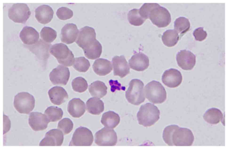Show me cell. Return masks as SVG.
<instances>
[{"mask_svg": "<svg viewBox=\"0 0 228 149\" xmlns=\"http://www.w3.org/2000/svg\"><path fill=\"white\" fill-rule=\"evenodd\" d=\"M109 83L111 86V91L114 92L116 90H122L124 91L125 87H124L122 86L121 84L119 83L117 80H110Z\"/></svg>", "mask_w": 228, "mask_h": 149, "instance_id": "cell-40", "label": "cell"}, {"mask_svg": "<svg viewBox=\"0 0 228 149\" xmlns=\"http://www.w3.org/2000/svg\"><path fill=\"white\" fill-rule=\"evenodd\" d=\"M127 15L128 22L134 26L141 25L146 20L140 15L138 9L134 8L130 10Z\"/></svg>", "mask_w": 228, "mask_h": 149, "instance_id": "cell-33", "label": "cell"}, {"mask_svg": "<svg viewBox=\"0 0 228 149\" xmlns=\"http://www.w3.org/2000/svg\"><path fill=\"white\" fill-rule=\"evenodd\" d=\"M48 94L51 102L56 105H60L68 98V95L63 87L56 86L49 89Z\"/></svg>", "mask_w": 228, "mask_h": 149, "instance_id": "cell-22", "label": "cell"}, {"mask_svg": "<svg viewBox=\"0 0 228 149\" xmlns=\"http://www.w3.org/2000/svg\"><path fill=\"white\" fill-rule=\"evenodd\" d=\"M182 80V77L180 71L174 68L165 70L162 77V82L166 86L171 88L178 87Z\"/></svg>", "mask_w": 228, "mask_h": 149, "instance_id": "cell-15", "label": "cell"}, {"mask_svg": "<svg viewBox=\"0 0 228 149\" xmlns=\"http://www.w3.org/2000/svg\"><path fill=\"white\" fill-rule=\"evenodd\" d=\"M73 124L69 118H64L59 122L57 128L62 131L64 135L69 133L72 130Z\"/></svg>", "mask_w": 228, "mask_h": 149, "instance_id": "cell-37", "label": "cell"}, {"mask_svg": "<svg viewBox=\"0 0 228 149\" xmlns=\"http://www.w3.org/2000/svg\"><path fill=\"white\" fill-rule=\"evenodd\" d=\"M70 76L68 68L61 65L53 69L49 75L50 80L54 85H66Z\"/></svg>", "mask_w": 228, "mask_h": 149, "instance_id": "cell-13", "label": "cell"}, {"mask_svg": "<svg viewBox=\"0 0 228 149\" xmlns=\"http://www.w3.org/2000/svg\"><path fill=\"white\" fill-rule=\"evenodd\" d=\"M83 50L87 58L95 59L100 57L102 51V47L100 43L96 39L92 44Z\"/></svg>", "mask_w": 228, "mask_h": 149, "instance_id": "cell-29", "label": "cell"}, {"mask_svg": "<svg viewBox=\"0 0 228 149\" xmlns=\"http://www.w3.org/2000/svg\"><path fill=\"white\" fill-rule=\"evenodd\" d=\"M49 51L59 63L67 66H70L73 64L74 55L65 44L61 43L55 44L51 46Z\"/></svg>", "mask_w": 228, "mask_h": 149, "instance_id": "cell-5", "label": "cell"}, {"mask_svg": "<svg viewBox=\"0 0 228 149\" xmlns=\"http://www.w3.org/2000/svg\"><path fill=\"white\" fill-rule=\"evenodd\" d=\"M92 68L95 72L100 76L106 75L110 73L112 69L111 62L107 59L102 58L96 60L92 65Z\"/></svg>", "mask_w": 228, "mask_h": 149, "instance_id": "cell-24", "label": "cell"}, {"mask_svg": "<svg viewBox=\"0 0 228 149\" xmlns=\"http://www.w3.org/2000/svg\"><path fill=\"white\" fill-rule=\"evenodd\" d=\"M160 111L156 106L147 103L141 106L137 117L139 124L147 127L156 122L160 118Z\"/></svg>", "mask_w": 228, "mask_h": 149, "instance_id": "cell-2", "label": "cell"}, {"mask_svg": "<svg viewBox=\"0 0 228 149\" xmlns=\"http://www.w3.org/2000/svg\"><path fill=\"white\" fill-rule=\"evenodd\" d=\"M101 122L105 127L113 128L119 124L120 117L119 115L112 111H109L102 115Z\"/></svg>", "mask_w": 228, "mask_h": 149, "instance_id": "cell-26", "label": "cell"}, {"mask_svg": "<svg viewBox=\"0 0 228 149\" xmlns=\"http://www.w3.org/2000/svg\"><path fill=\"white\" fill-rule=\"evenodd\" d=\"M40 34L41 38L44 41L49 43L53 42L57 36L56 31L49 27H43L40 31Z\"/></svg>", "mask_w": 228, "mask_h": 149, "instance_id": "cell-34", "label": "cell"}, {"mask_svg": "<svg viewBox=\"0 0 228 149\" xmlns=\"http://www.w3.org/2000/svg\"><path fill=\"white\" fill-rule=\"evenodd\" d=\"M72 85L74 91L80 93L85 91L88 87L87 81L81 77H77L74 79L72 82Z\"/></svg>", "mask_w": 228, "mask_h": 149, "instance_id": "cell-36", "label": "cell"}, {"mask_svg": "<svg viewBox=\"0 0 228 149\" xmlns=\"http://www.w3.org/2000/svg\"><path fill=\"white\" fill-rule=\"evenodd\" d=\"M35 17L40 23L45 24L50 22L53 18L54 11L52 7L46 4L38 6L35 10Z\"/></svg>", "mask_w": 228, "mask_h": 149, "instance_id": "cell-20", "label": "cell"}, {"mask_svg": "<svg viewBox=\"0 0 228 149\" xmlns=\"http://www.w3.org/2000/svg\"><path fill=\"white\" fill-rule=\"evenodd\" d=\"M190 24L188 19L184 17H180L177 18L174 23L175 30L178 33H184L189 29Z\"/></svg>", "mask_w": 228, "mask_h": 149, "instance_id": "cell-32", "label": "cell"}, {"mask_svg": "<svg viewBox=\"0 0 228 149\" xmlns=\"http://www.w3.org/2000/svg\"><path fill=\"white\" fill-rule=\"evenodd\" d=\"M95 142L100 146H113L117 141L116 132L112 128L104 127L97 131L95 135Z\"/></svg>", "mask_w": 228, "mask_h": 149, "instance_id": "cell-10", "label": "cell"}, {"mask_svg": "<svg viewBox=\"0 0 228 149\" xmlns=\"http://www.w3.org/2000/svg\"><path fill=\"white\" fill-rule=\"evenodd\" d=\"M87 110L89 113L99 115L104 109V103L102 100L96 97L89 98L86 103Z\"/></svg>", "mask_w": 228, "mask_h": 149, "instance_id": "cell-27", "label": "cell"}, {"mask_svg": "<svg viewBox=\"0 0 228 149\" xmlns=\"http://www.w3.org/2000/svg\"><path fill=\"white\" fill-rule=\"evenodd\" d=\"M193 35L196 40L201 41L205 40L207 37L206 32L203 28L200 27L195 29L193 31Z\"/></svg>", "mask_w": 228, "mask_h": 149, "instance_id": "cell-39", "label": "cell"}, {"mask_svg": "<svg viewBox=\"0 0 228 149\" xmlns=\"http://www.w3.org/2000/svg\"><path fill=\"white\" fill-rule=\"evenodd\" d=\"M144 91L146 98L153 103H162L166 100V91L158 81L153 80L149 82L145 86Z\"/></svg>", "mask_w": 228, "mask_h": 149, "instance_id": "cell-4", "label": "cell"}, {"mask_svg": "<svg viewBox=\"0 0 228 149\" xmlns=\"http://www.w3.org/2000/svg\"><path fill=\"white\" fill-rule=\"evenodd\" d=\"M107 88L102 82L97 80L89 85V91L93 97L100 98L106 95Z\"/></svg>", "mask_w": 228, "mask_h": 149, "instance_id": "cell-28", "label": "cell"}, {"mask_svg": "<svg viewBox=\"0 0 228 149\" xmlns=\"http://www.w3.org/2000/svg\"><path fill=\"white\" fill-rule=\"evenodd\" d=\"M67 110L72 117L78 118L82 116L85 111L84 102L78 98H74L68 102Z\"/></svg>", "mask_w": 228, "mask_h": 149, "instance_id": "cell-23", "label": "cell"}, {"mask_svg": "<svg viewBox=\"0 0 228 149\" xmlns=\"http://www.w3.org/2000/svg\"><path fill=\"white\" fill-rule=\"evenodd\" d=\"M112 62L114 76L122 78L130 73L129 67L124 56H115L112 58Z\"/></svg>", "mask_w": 228, "mask_h": 149, "instance_id": "cell-18", "label": "cell"}, {"mask_svg": "<svg viewBox=\"0 0 228 149\" xmlns=\"http://www.w3.org/2000/svg\"><path fill=\"white\" fill-rule=\"evenodd\" d=\"M49 122L45 114L37 112L31 113L28 119L29 124L35 131L44 130L47 127Z\"/></svg>", "mask_w": 228, "mask_h": 149, "instance_id": "cell-16", "label": "cell"}, {"mask_svg": "<svg viewBox=\"0 0 228 149\" xmlns=\"http://www.w3.org/2000/svg\"><path fill=\"white\" fill-rule=\"evenodd\" d=\"M3 134H5L10 130L11 127V121L7 116L4 115Z\"/></svg>", "mask_w": 228, "mask_h": 149, "instance_id": "cell-41", "label": "cell"}, {"mask_svg": "<svg viewBox=\"0 0 228 149\" xmlns=\"http://www.w3.org/2000/svg\"><path fill=\"white\" fill-rule=\"evenodd\" d=\"M35 104L34 97L28 92H20L14 97V106L17 111L20 113H29L34 108Z\"/></svg>", "mask_w": 228, "mask_h": 149, "instance_id": "cell-7", "label": "cell"}, {"mask_svg": "<svg viewBox=\"0 0 228 149\" xmlns=\"http://www.w3.org/2000/svg\"><path fill=\"white\" fill-rule=\"evenodd\" d=\"M93 141L92 132L87 127L80 126L74 131L69 146H90Z\"/></svg>", "mask_w": 228, "mask_h": 149, "instance_id": "cell-9", "label": "cell"}, {"mask_svg": "<svg viewBox=\"0 0 228 149\" xmlns=\"http://www.w3.org/2000/svg\"><path fill=\"white\" fill-rule=\"evenodd\" d=\"M56 15L60 19L65 20L72 18L73 16V12L69 8L62 7L58 9L56 12Z\"/></svg>", "mask_w": 228, "mask_h": 149, "instance_id": "cell-38", "label": "cell"}, {"mask_svg": "<svg viewBox=\"0 0 228 149\" xmlns=\"http://www.w3.org/2000/svg\"><path fill=\"white\" fill-rule=\"evenodd\" d=\"M73 67L76 70L80 72H84L89 69L90 64L88 60L83 57L74 58Z\"/></svg>", "mask_w": 228, "mask_h": 149, "instance_id": "cell-35", "label": "cell"}, {"mask_svg": "<svg viewBox=\"0 0 228 149\" xmlns=\"http://www.w3.org/2000/svg\"><path fill=\"white\" fill-rule=\"evenodd\" d=\"M128 62L131 68L138 71H144L148 68L149 65L148 57L140 52L135 54Z\"/></svg>", "mask_w": 228, "mask_h": 149, "instance_id": "cell-17", "label": "cell"}, {"mask_svg": "<svg viewBox=\"0 0 228 149\" xmlns=\"http://www.w3.org/2000/svg\"><path fill=\"white\" fill-rule=\"evenodd\" d=\"M95 30L93 28L85 26L79 31L76 43L83 50L90 45L96 39Z\"/></svg>", "mask_w": 228, "mask_h": 149, "instance_id": "cell-11", "label": "cell"}, {"mask_svg": "<svg viewBox=\"0 0 228 149\" xmlns=\"http://www.w3.org/2000/svg\"><path fill=\"white\" fill-rule=\"evenodd\" d=\"M20 37L25 44L30 45L36 44L39 37L38 32L34 28L26 26L23 27L20 32Z\"/></svg>", "mask_w": 228, "mask_h": 149, "instance_id": "cell-21", "label": "cell"}, {"mask_svg": "<svg viewBox=\"0 0 228 149\" xmlns=\"http://www.w3.org/2000/svg\"><path fill=\"white\" fill-rule=\"evenodd\" d=\"M31 14L29 7L25 3L14 4L9 8L8 11V16L9 18L18 23H25Z\"/></svg>", "mask_w": 228, "mask_h": 149, "instance_id": "cell-8", "label": "cell"}, {"mask_svg": "<svg viewBox=\"0 0 228 149\" xmlns=\"http://www.w3.org/2000/svg\"><path fill=\"white\" fill-rule=\"evenodd\" d=\"M64 138L63 132L59 129H52L48 131L40 142V146H60Z\"/></svg>", "mask_w": 228, "mask_h": 149, "instance_id": "cell-14", "label": "cell"}, {"mask_svg": "<svg viewBox=\"0 0 228 149\" xmlns=\"http://www.w3.org/2000/svg\"><path fill=\"white\" fill-rule=\"evenodd\" d=\"M144 86L143 82L140 80L134 79L130 81L125 93L126 98L129 102L138 105L144 101L145 97Z\"/></svg>", "mask_w": 228, "mask_h": 149, "instance_id": "cell-3", "label": "cell"}, {"mask_svg": "<svg viewBox=\"0 0 228 149\" xmlns=\"http://www.w3.org/2000/svg\"><path fill=\"white\" fill-rule=\"evenodd\" d=\"M162 138L166 144L171 146H190L194 140L193 134L190 129L180 127L175 124L165 127Z\"/></svg>", "mask_w": 228, "mask_h": 149, "instance_id": "cell-1", "label": "cell"}, {"mask_svg": "<svg viewBox=\"0 0 228 149\" xmlns=\"http://www.w3.org/2000/svg\"><path fill=\"white\" fill-rule=\"evenodd\" d=\"M148 18L159 28L166 27L171 21V15L168 10L157 3H155L150 11Z\"/></svg>", "mask_w": 228, "mask_h": 149, "instance_id": "cell-6", "label": "cell"}, {"mask_svg": "<svg viewBox=\"0 0 228 149\" xmlns=\"http://www.w3.org/2000/svg\"><path fill=\"white\" fill-rule=\"evenodd\" d=\"M176 59L179 66L186 70L192 69L196 62L195 55L190 51L185 49L181 50L177 53Z\"/></svg>", "mask_w": 228, "mask_h": 149, "instance_id": "cell-12", "label": "cell"}, {"mask_svg": "<svg viewBox=\"0 0 228 149\" xmlns=\"http://www.w3.org/2000/svg\"><path fill=\"white\" fill-rule=\"evenodd\" d=\"M179 39L178 33L175 30L168 29L164 32L162 37L164 44L168 47L175 45Z\"/></svg>", "mask_w": 228, "mask_h": 149, "instance_id": "cell-30", "label": "cell"}, {"mask_svg": "<svg viewBox=\"0 0 228 149\" xmlns=\"http://www.w3.org/2000/svg\"><path fill=\"white\" fill-rule=\"evenodd\" d=\"M79 32L75 24L73 23L66 24L61 30V41L67 44H72L77 39Z\"/></svg>", "mask_w": 228, "mask_h": 149, "instance_id": "cell-19", "label": "cell"}, {"mask_svg": "<svg viewBox=\"0 0 228 149\" xmlns=\"http://www.w3.org/2000/svg\"><path fill=\"white\" fill-rule=\"evenodd\" d=\"M44 113L49 122L59 120L62 118L63 115V111L61 108L54 106L48 107Z\"/></svg>", "mask_w": 228, "mask_h": 149, "instance_id": "cell-31", "label": "cell"}, {"mask_svg": "<svg viewBox=\"0 0 228 149\" xmlns=\"http://www.w3.org/2000/svg\"><path fill=\"white\" fill-rule=\"evenodd\" d=\"M203 117L204 120L208 123L215 124L222 121L224 116L221 111L215 108H212L208 109L204 114Z\"/></svg>", "mask_w": 228, "mask_h": 149, "instance_id": "cell-25", "label": "cell"}]
</instances>
